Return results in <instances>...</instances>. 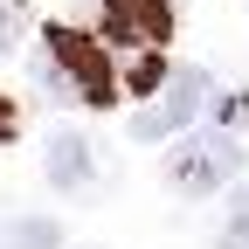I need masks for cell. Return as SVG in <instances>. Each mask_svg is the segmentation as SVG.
Listing matches in <instances>:
<instances>
[{
	"mask_svg": "<svg viewBox=\"0 0 249 249\" xmlns=\"http://www.w3.org/2000/svg\"><path fill=\"white\" fill-rule=\"evenodd\" d=\"M35 83L49 90L55 104H90L104 111L118 97V76H111V49L97 35H83V28H49L42 35V55H35Z\"/></svg>",
	"mask_w": 249,
	"mask_h": 249,
	"instance_id": "cell-1",
	"label": "cell"
},
{
	"mask_svg": "<svg viewBox=\"0 0 249 249\" xmlns=\"http://www.w3.org/2000/svg\"><path fill=\"white\" fill-rule=\"evenodd\" d=\"M235 173H242V145H235L229 132L187 139V145L173 152V166H166V180L180 187V194H214V187H229Z\"/></svg>",
	"mask_w": 249,
	"mask_h": 249,
	"instance_id": "cell-2",
	"label": "cell"
},
{
	"mask_svg": "<svg viewBox=\"0 0 249 249\" xmlns=\"http://www.w3.org/2000/svg\"><path fill=\"white\" fill-rule=\"evenodd\" d=\"M201 104H208V76H201V70H173L160 90H152V104L132 118V139H145V145H152V139H173L180 124L201 118Z\"/></svg>",
	"mask_w": 249,
	"mask_h": 249,
	"instance_id": "cell-3",
	"label": "cell"
},
{
	"mask_svg": "<svg viewBox=\"0 0 249 249\" xmlns=\"http://www.w3.org/2000/svg\"><path fill=\"white\" fill-rule=\"evenodd\" d=\"M173 0H104V42L118 49H166Z\"/></svg>",
	"mask_w": 249,
	"mask_h": 249,
	"instance_id": "cell-4",
	"label": "cell"
},
{
	"mask_svg": "<svg viewBox=\"0 0 249 249\" xmlns=\"http://www.w3.org/2000/svg\"><path fill=\"white\" fill-rule=\"evenodd\" d=\"M90 180H97V152H90L83 132H55L49 139V187L62 194H90Z\"/></svg>",
	"mask_w": 249,
	"mask_h": 249,
	"instance_id": "cell-5",
	"label": "cell"
},
{
	"mask_svg": "<svg viewBox=\"0 0 249 249\" xmlns=\"http://www.w3.org/2000/svg\"><path fill=\"white\" fill-rule=\"evenodd\" d=\"M7 249H62V229L28 214V222H14V229H7Z\"/></svg>",
	"mask_w": 249,
	"mask_h": 249,
	"instance_id": "cell-6",
	"label": "cell"
},
{
	"mask_svg": "<svg viewBox=\"0 0 249 249\" xmlns=\"http://www.w3.org/2000/svg\"><path fill=\"white\" fill-rule=\"evenodd\" d=\"M222 249H249V194L229 201V222H222Z\"/></svg>",
	"mask_w": 249,
	"mask_h": 249,
	"instance_id": "cell-7",
	"label": "cell"
},
{
	"mask_svg": "<svg viewBox=\"0 0 249 249\" xmlns=\"http://www.w3.org/2000/svg\"><path fill=\"white\" fill-rule=\"evenodd\" d=\"M21 28H28V7H21V0H0V49L21 42Z\"/></svg>",
	"mask_w": 249,
	"mask_h": 249,
	"instance_id": "cell-8",
	"label": "cell"
},
{
	"mask_svg": "<svg viewBox=\"0 0 249 249\" xmlns=\"http://www.w3.org/2000/svg\"><path fill=\"white\" fill-rule=\"evenodd\" d=\"M14 132H21V111H14V104H7V97H0V145H7V139H14Z\"/></svg>",
	"mask_w": 249,
	"mask_h": 249,
	"instance_id": "cell-9",
	"label": "cell"
}]
</instances>
